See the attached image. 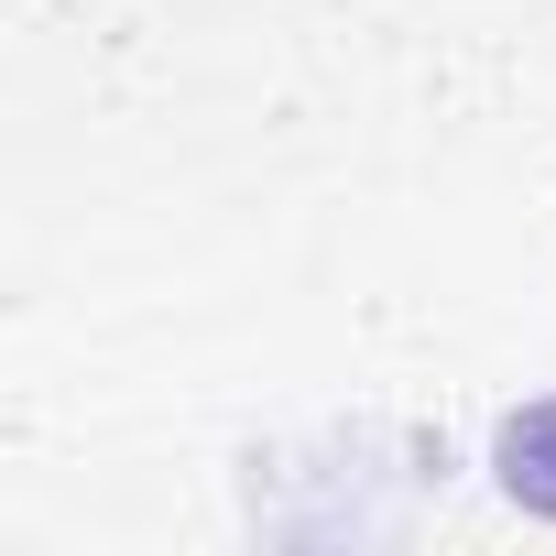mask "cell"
I'll return each mask as SVG.
<instances>
[{
    "mask_svg": "<svg viewBox=\"0 0 556 556\" xmlns=\"http://www.w3.org/2000/svg\"><path fill=\"white\" fill-rule=\"evenodd\" d=\"M491 469H502V491H513L523 513H545V523H556V393H545V404H523V415H502Z\"/></svg>",
    "mask_w": 556,
    "mask_h": 556,
    "instance_id": "obj_1",
    "label": "cell"
}]
</instances>
